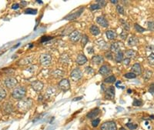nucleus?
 Listing matches in <instances>:
<instances>
[{
	"instance_id": "412c9836",
	"label": "nucleus",
	"mask_w": 154,
	"mask_h": 130,
	"mask_svg": "<svg viewBox=\"0 0 154 130\" xmlns=\"http://www.w3.org/2000/svg\"><path fill=\"white\" fill-rule=\"evenodd\" d=\"M3 108H4V111L8 114L11 113L13 111V106L11 104V102H6Z\"/></svg>"
},
{
	"instance_id": "f3484780",
	"label": "nucleus",
	"mask_w": 154,
	"mask_h": 130,
	"mask_svg": "<svg viewBox=\"0 0 154 130\" xmlns=\"http://www.w3.org/2000/svg\"><path fill=\"white\" fill-rule=\"evenodd\" d=\"M127 43H128V45L130 46H135L139 43V39H138L137 37H136L134 35H132V36H130L129 38Z\"/></svg>"
},
{
	"instance_id": "9d476101",
	"label": "nucleus",
	"mask_w": 154,
	"mask_h": 130,
	"mask_svg": "<svg viewBox=\"0 0 154 130\" xmlns=\"http://www.w3.org/2000/svg\"><path fill=\"white\" fill-rule=\"evenodd\" d=\"M111 72V68L109 65H103L99 70V73L102 75H107Z\"/></svg>"
},
{
	"instance_id": "2eb2a0df",
	"label": "nucleus",
	"mask_w": 154,
	"mask_h": 130,
	"mask_svg": "<svg viewBox=\"0 0 154 130\" xmlns=\"http://www.w3.org/2000/svg\"><path fill=\"white\" fill-rule=\"evenodd\" d=\"M33 56H28V57H25L22 59H21L19 62V65H22V66H26V65H29L30 64L31 62H33Z\"/></svg>"
},
{
	"instance_id": "c03bdc74",
	"label": "nucleus",
	"mask_w": 154,
	"mask_h": 130,
	"mask_svg": "<svg viewBox=\"0 0 154 130\" xmlns=\"http://www.w3.org/2000/svg\"><path fill=\"white\" fill-rule=\"evenodd\" d=\"M96 3H97V4L99 5L101 8L106 6V3H107L106 1H103H103H102V0H98V1H96Z\"/></svg>"
},
{
	"instance_id": "1a4fd4ad",
	"label": "nucleus",
	"mask_w": 154,
	"mask_h": 130,
	"mask_svg": "<svg viewBox=\"0 0 154 130\" xmlns=\"http://www.w3.org/2000/svg\"><path fill=\"white\" fill-rule=\"evenodd\" d=\"M81 38V34L78 31H73L72 33L69 34V38L73 42H78Z\"/></svg>"
},
{
	"instance_id": "ea45409f",
	"label": "nucleus",
	"mask_w": 154,
	"mask_h": 130,
	"mask_svg": "<svg viewBox=\"0 0 154 130\" xmlns=\"http://www.w3.org/2000/svg\"><path fill=\"white\" fill-rule=\"evenodd\" d=\"M127 126L130 128V129H131V130H135V129H136V128H137V125L136 124H133V123H127Z\"/></svg>"
},
{
	"instance_id": "4be33fe9",
	"label": "nucleus",
	"mask_w": 154,
	"mask_h": 130,
	"mask_svg": "<svg viewBox=\"0 0 154 130\" xmlns=\"http://www.w3.org/2000/svg\"><path fill=\"white\" fill-rule=\"evenodd\" d=\"M110 49L112 52H113V53H118L120 50V44L119 42H114L110 46Z\"/></svg>"
},
{
	"instance_id": "6ab92c4d",
	"label": "nucleus",
	"mask_w": 154,
	"mask_h": 130,
	"mask_svg": "<svg viewBox=\"0 0 154 130\" xmlns=\"http://www.w3.org/2000/svg\"><path fill=\"white\" fill-rule=\"evenodd\" d=\"M92 61L95 64H101L102 62H104V59H103V57L102 56L96 55V56H94L92 58Z\"/></svg>"
},
{
	"instance_id": "423d86ee",
	"label": "nucleus",
	"mask_w": 154,
	"mask_h": 130,
	"mask_svg": "<svg viewBox=\"0 0 154 130\" xmlns=\"http://www.w3.org/2000/svg\"><path fill=\"white\" fill-rule=\"evenodd\" d=\"M105 97L108 99H113L115 97V88L114 86H109L105 90Z\"/></svg>"
},
{
	"instance_id": "6e6552de",
	"label": "nucleus",
	"mask_w": 154,
	"mask_h": 130,
	"mask_svg": "<svg viewBox=\"0 0 154 130\" xmlns=\"http://www.w3.org/2000/svg\"><path fill=\"white\" fill-rule=\"evenodd\" d=\"M5 85L8 89H12L13 87H15L17 85V80L14 78H7V79L4 81Z\"/></svg>"
},
{
	"instance_id": "a18cd8bd",
	"label": "nucleus",
	"mask_w": 154,
	"mask_h": 130,
	"mask_svg": "<svg viewBox=\"0 0 154 130\" xmlns=\"http://www.w3.org/2000/svg\"><path fill=\"white\" fill-rule=\"evenodd\" d=\"M127 31L122 30V32L120 33V38H122V39L125 40V39H127Z\"/></svg>"
},
{
	"instance_id": "680f3d73",
	"label": "nucleus",
	"mask_w": 154,
	"mask_h": 130,
	"mask_svg": "<svg viewBox=\"0 0 154 130\" xmlns=\"http://www.w3.org/2000/svg\"><path fill=\"white\" fill-rule=\"evenodd\" d=\"M37 3H43V2H42V1H37Z\"/></svg>"
},
{
	"instance_id": "2f4dec72",
	"label": "nucleus",
	"mask_w": 154,
	"mask_h": 130,
	"mask_svg": "<svg viewBox=\"0 0 154 130\" xmlns=\"http://www.w3.org/2000/svg\"><path fill=\"white\" fill-rule=\"evenodd\" d=\"M124 77L127 78V79H135V78L136 77V75L134 74L133 72H128V73L124 75Z\"/></svg>"
},
{
	"instance_id": "6e6d98bb",
	"label": "nucleus",
	"mask_w": 154,
	"mask_h": 130,
	"mask_svg": "<svg viewBox=\"0 0 154 130\" xmlns=\"http://www.w3.org/2000/svg\"><path fill=\"white\" fill-rule=\"evenodd\" d=\"M82 99V97H79V98H75V99H73V101H77V100H80V99Z\"/></svg>"
},
{
	"instance_id": "bf43d9fd",
	"label": "nucleus",
	"mask_w": 154,
	"mask_h": 130,
	"mask_svg": "<svg viewBox=\"0 0 154 130\" xmlns=\"http://www.w3.org/2000/svg\"><path fill=\"white\" fill-rule=\"evenodd\" d=\"M119 130H127V129H126L125 128H123V127H121V128H119Z\"/></svg>"
},
{
	"instance_id": "79ce46f5",
	"label": "nucleus",
	"mask_w": 154,
	"mask_h": 130,
	"mask_svg": "<svg viewBox=\"0 0 154 130\" xmlns=\"http://www.w3.org/2000/svg\"><path fill=\"white\" fill-rule=\"evenodd\" d=\"M100 119H96L93 120V121H92V125H93V127H94V128L97 127L98 125L100 124Z\"/></svg>"
},
{
	"instance_id": "603ef678",
	"label": "nucleus",
	"mask_w": 154,
	"mask_h": 130,
	"mask_svg": "<svg viewBox=\"0 0 154 130\" xmlns=\"http://www.w3.org/2000/svg\"><path fill=\"white\" fill-rule=\"evenodd\" d=\"M19 8V4H17V3L13 4V5L12 6V9H18Z\"/></svg>"
},
{
	"instance_id": "864d4df0",
	"label": "nucleus",
	"mask_w": 154,
	"mask_h": 130,
	"mask_svg": "<svg viewBox=\"0 0 154 130\" xmlns=\"http://www.w3.org/2000/svg\"><path fill=\"white\" fill-rule=\"evenodd\" d=\"M21 5H22V6H25L27 5V2L25 1H22L21 2Z\"/></svg>"
},
{
	"instance_id": "7ed1b4c3",
	"label": "nucleus",
	"mask_w": 154,
	"mask_h": 130,
	"mask_svg": "<svg viewBox=\"0 0 154 130\" xmlns=\"http://www.w3.org/2000/svg\"><path fill=\"white\" fill-rule=\"evenodd\" d=\"M101 130H117V126L115 122H105L101 125Z\"/></svg>"
},
{
	"instance_id": "4c0bfd02",
	"label": "nucleus",
	"mask_w": 154,
	"mask_h": 130,
	"mask_svg": "<svg viewBox=\"0 0 154 130\" xmlns=\"http://www.w3.org/2000/svg\"><path fill=\"white\" fill-rule=\"evenodd\" d=\"M148 62L150 65H154V53H151L148 56Z\"/></svg>"
},
{
	"instance_id": "4468645a",
	"label": "nucleus",
	"mask_w": 154,
	"mask_h": 130,
	"mask_svg": "<svg viewBox=\"0 0 154 130\" xmlns=\"http://www.w3.org/2000/svg\"><path fill=\"white\" fill-rule=\"evenodd\" d=\"M82 10H83V9H81L80 10L76 12L75 13H73V14H70V15L67 16L64 19H66V20H73V19H75L78 18V17L82 14Z\"/></svg>"
},
{
	"instance_id": "f704fd0d",
	"label": "nucleus",
	"mask_w": 154,
	"mask_h": 130,
	"mask_svg": "<svg viewBox=\"0 0 154 130\" xmlns=\"http://www.w3.org/2000/svg\"><path fill=\"white\" fill-rule=\"evenodd\" d=\"M52 37H51V36H43L41 38V39H40V42H42V43H43V42H48V41H49L50 39H52Z\"/></svg>"
},
{
	"instance_id": "4d7b16f0",
	"label": "nucleus",
	"mask_w": 154,
	"mask_h": 130,
	"mask_svg": "<svg viewBox=\"0 0 154 130\" xmlns=\"http://www.w3.org/2000/svg\"><path fill=\"white\" fill-rule=\"evenodd\" d=\"M111 3H113V4H116L118 3V1H116V0H112Z\"/></svg>"
},
{
	"instance_id": "b1692460",
	"label": "nucleus",
	"mask_w": 154,
	"mask_h": 130,
	"mask_svg": "<svg viewBox=\"0 0 154 130\" xmlns=\"http://www.w3.org/2000/svg\"><path fill=\"white\" fill-rule=\"evenodd\" d=\"M125 55H126V56H127L128 59L129 58H134L136 56V52H135L133 49H130V50L126 51Z\"/></svg>"
},
{
	"instance_id": "f257e3e1",
	"label": "nucleus",
	"mask_w": 154,
	"mask_h": 130,
	"mask_svg": "<svg viewBox=\"0 0 154 130\" xmlns=\"http://www.w3.org/2000/svg\"><path fill=\"white\" fill-rule=\"evenodd\" d=\"M33 101L31 99H22L21 101L19 102L17 107L18 109H19L22 112H26L29 110L30 108L33 106Z\"/></svg>"
},
{
	"instance_id": "20e7f679",
	"label": "nucleus",
	"mask_w": 154,
	"mask_h": 130,
	"mask_svg": "<svg viewBox=\"0 0 154 130\" xmlns=\"http://www.w3.org/2000/svg\"><path fill=\"white\" fill-rule=\"evenodd\" d=\"M39 62L43 66H49L52 62V56L49 54L43 53L39 57Z\"/></svg>"
},
{
	"instance_id": "ddd939ff",
	"label": "nucleus",
	"mask_w": 154,
	"mask_h": 130,
	"mask_svg": "<svg viewBox=\"0 0 154 130\" xmlns=\"http://www.w3.org/2000/svg\"><path fill=\"white\" fill-rule=\"evenodd\" d=\"M131 70H132V72H133L136 75L142 74V69H141L140 65L139 63H135L133 66V67L131 68Z\"/></svg>"
},
{
	"instance_id": "c756f323",
	"label": "nucleus",
	"mask_w": 154,
	"mask_h": 130,
	"mask_svg": "<svg viewBox=\"0 0 154 130\" xmlns=\"http://www.w3.org/2000/svg\"><path fill=\"white\" fill-rule=\"evenodd\" d=\"M120 22H122V26H123V28H124V29L123 30H125V31H129L130 30V25L126 22L125 20H123V19H120Z\"/></svg>"
},
{
	"instance_id": "052dcab7",
	"label": "nucleus",
	"mask_w": 154,
	"mask_h": 130,
	"mask_svg": "<svg viewBox=\"0 0 154 130\" xmlns=\"http://www.w3.org/2000/svg\"><path fill=\"white\" fill-rule=\"evenodd\" d=\"M127 92H128V93H131L132 90H131V89H128V91H127Z\"/></svg>"
},
{
	"instance_id": "39448f33",
	"label": "nucleus",
	"mask_w": 154,
	"mask_h": 130,
	"mask_svg": "<svg viewBox=\"0 0 154 130\" xmlns=\"http://www.w3.org/2000/svg\"><path fill=\"white\" fill-rule=\"evenodd\" d=\"M70 76L73 81H79L82 77V72L79 68H76L72 71Z\"/></svg>"
},
{
	"instance_id": "473e14b6",
	"label": "nucleus",
	"mask_w": 154,
	"mask_h": 130,
	"mask_svg": "<svg viewBox=\"0 0 154 130\" xmlns=\"http://www.w3.org/2000/svg\"><path fill=\"white\" fill-rule=\"evenodd\" d=\"M6 97V92L4 89H0V101L3 100Z\"/></svg>"
},
{
	"instance_id": "37998d69",
	"label": "nucleus",
	"mask_w": 154,
	"mask_h": 130,
	"mask_svg": "<svg viewBox=\"0 0 154 130\" xmlns=\"http://www.w3.org/2000/svg\"><path fill=\"white\" fill-rule=\"evenodd\" d=\"M101 9V7L97 3L96 4H93L90 6V10H92V11H95V10H97V9Z\"/></svg>"
},
{
	"instance_id": "7c9ffc66",
	"label": "nucleus",
	"mask_w": 154,
	"mask_h": 130,
	"mask_svg": "<svg viewBox=\"0 0 154 130\" xmlns=\"http://www.w3.org/2000/svg\"><path fill=\"white\" fill-rule=\"evenodd\" d=\"M25 14H32V15H36L37 13V9H31L29 8L25 9Z\"/></svg>"
},
{
	"instance_id": "e433bc0d",
	"label": "nucleus",
	"mask_w": 154,
	"mask_h": 130,
	"mask_svg": "<svg viewBox=\"0 0 154 130\" xmlns=\"http://www.w3.org/2000/svg\"><path fill=\"white\" fill-rule=\"evenodd\" d=\"M133 105L134 106H141L143 105V102H142V101H140V100H138V99H135L134 101H133Z\"/></svg>"
},
{
	"instance_id": "5701e85b",
	"label": "nucleus",
	"mask_w": 154,
	"mask_h": 130,
	"mask_svg": "<svg viewBox=\"0 0 154 130\" xmlns=\"http://www.w3.org/2000/svg\"><path fill=\"white\" fill-rule=\"evenodd\" d=\"M89 29H90V32H91L93 35H98L100 34V29L98 28L96 25H92Z\"/></svg>"
},
{
	"instance_id": "58836bf2",
	"label": "nucleus",
	"mask_w": 154,
	"mask_h": 130,
	"mask_svg": "<svg viewBox=\"0 0 154 130\" xmlns=\"http://www.w3.org/2000/svg\"><path fill=\"white\" fill-rule=\"evenodd\" d=\"M53 74L55 77H62L64 75V72L61 70H55Z\"/></svg>"
},
{
	"instance_id": "e2e57ef3",
	"label": "nucleus",
	"mask_w": 154,
	"mask_h": 130,
	"mask_svg": "<svg viewBox=\"0 0 154 130\" xmlns=\"http://www.w3.org/2000/svg\"><path fill=\"white\" fill-rule=\"evenodd\" d=\"M33 46V44H31V45H29V47H30V48H32Z\"/></svg>"
},
{
	"instance_id": "a211bd4d",
	"label": "nucleus",
	"mask_w": 154,
	"mask_h": 130,
	"mask_svg": "<svg viewBox=\"0 0 154 130\" xmlns=\"http://www.w3.org/2000/svg\"><path fill=\"white\" fill-rule=\"evenodd\" d=\"M100 112V110L99 108L93 109V110H91V111L87 114V118H89V119H93V118H95L96 115H99Z\"/></svg>"
},
{
	"instance_id": "aec40b11",
	"label": "nucleus",
	"mask_w": 154,
	"mask_h": 130,
	"mask_svg": "<svg viewBox=\"0 0 154 130\" xmlns=\"http://www.w3.org/2000/svg\"><path fill=\"white\" fill-rule=\"evenodd\" d=\"M106 37H107L108 39H110V40L115 39V38H116V36H117L116 33L114 31H112V30H108V31H106Z\"/></svg>"
},
{
	"instance_id": "c85d7f7f",
	"label": "nucleus",
	"mask_w": 154,
	"mask_h": 130,
	"mask_svg": "<svg viewBox=\"0 0 154 130\" xmlns=\"http://www.w3.org/2000/svg\"><path fill=\"white\" fill-rule=\"evenodd\" d=\"M60 61L64 62V63H69V62H70V59H69V56L66 54H63L60 57Z\"/></svg>"
},
{
	"instance_id": "bb28decb",
	"label": "nucleus",
	"mask_w": 154,
	"mask_h": 130,
	"mask_svg": "<svg viewBox=\"0 0 154 130\" xmlns=\"http://www.w3.org/2000/svg\"><path fill=\"white\" fill-rule=\"evenodd\" d=\"M89 42V37L86 35H83L82 37V40H81V43H82V46L84 47Z\"/></svg>"
},
{
	"instance_id": "f8f14e48",
	"label": "nucleus",
	"mask_w": 154,
	"mask_h": 130,
	"mask_svg": "<svg viewBox=\"0 0 154 130\" xmlns=\"http://www.w3.org/2000/svg\"><path fill=\"white\" fill-rule=\"evenodd\" d=\"M96 22H97L98 24L100 25L101 26H103V27L106 28V27L109 26V22H108V21H107L105 17H103V16H99V17L96 19Z\"/></svg>"
},
{
	"instance_id": "c9c22d12",
	"label": "nucleus",
	"mask_w": 154,
	"mask_h": 130,
	"mask_svg": "<svg viewBox=\"0 0 154 130\" xmlns=\"http://www.w3.org/2000/svg\"><path fill=\"white\" fill-rule=\"evenodd\" d=\"M151 75H152V72L149 71V70H146V72H145V74L143 75L144 79H146V80L149 79V78L151 77Z\"/></svg>"
},
{
	"instance_id": "0eeeda50",
	"label": "nucleus",
	"mask_w": 154,
	"mask_h": 130,
	"mask_svg": "<svg viewBox=\"0 0 154 130\" xmlns=\"http://www.w3.org/2000/svg\"><path fill=\"white\" fill-rule=\"evenodd\" d=\"M59 87L64 92H66L70 89V84H69V82L67 79H63L59 82Z\"/></svg>"
},
{
	"instance_id": "49530a36",
	"label": "nucleus",
	"mask_w": 154,
	"mask_h": 130,
	"mask_svg": "<svg viewBox=\"0 0 154 130\" xmlns=\"http://www.w3.org/2000/svg\"><path fill=\"white\" fill-rule=\"evenodd\" d=\"M86 72L87 74H92V73L94 72V70H93V69L92 67L87 66V67L86 68Z\"/></svg>"
},
{
	"instance_id": "dca6fc26",
	"label": "nucleus",
	"mask_w": 154,
	"mask_h": 130,
	"mask_svg": "<svg viewBox=\"0 0 154 130\" xmlns=\"http://www.w3.org/2000/svg\"><path fill=\"white\" fill-rule=\"evenodd\" d=\"M76 63H77L78 65H79V66H82V65H84L85 63H86V62H87V58H86L85 56H84V55H82V54H79V55L77 56V59H76Z\"/></svg>"
},
{
	"instance_id": "3c124183",
	"label": "nucleus",
	"mask_w": 154,
	"mask_h": 130,
	"mask_svg": "<svg viewBox=\"0 0 154 130\" xmlns=\"http://www.w3.org/2000/svg\"><path fill=\"white\" fill-rule=\"evenodd\" d=\"M123 63L125 64V65H129L130 64V59H128V58H126L125 59H123Z\"/></svg>"
},
{
	"instance_id": "13d9d810",
	"label": "nucleus",
	"mask_w": 154,
	"mask_h": 130,
	"mask_svg": "<svg viewBox=\"0 0 154 130\" xmlns=\"http://www.w3.org/2000/svg\"><path fill=\"white\" fill-rule=\"evenodd\" d=\"M119 84H121V81H118V82H116V85L117 86H119Z\"/></svg>"
},
{
	"instance_id": "f03ea898",
	"label": "nucleus",
	"mask_w": 154,
	"mask_h": 130,
	"mask_svg": "<svg viewBox=\"0 0 154 130\" xmlns=\"http://www.w3.org/2000/svg\"><path fill=\"white\" fill-rule=\"evenodd\" d=\"M26 94V89L23 86H18L13 89L12 92V96L15 99H22Z\"/></svg>"
},
{
	"instance_id": "9b49d317",
	"label": "nucleus",
	"mask_w": 154,
	"mask_h": 130,
	"mask_svg": "<svg viewBox=\"0 0 154 130\" xmlns=\"http://www.w3.org/2000/svg\"><path fill=\"white\" fill-rule=\"evenodd\" d=\"M31 85L36 92H40L43 88V83L40 81H34L33 82H32Z\"/></svg>"
},
{
	"instance_id": "72a5a7b5",
	"label": "nucleus",
	"mask_w": 154,
	"mask_h": 130,
	"mask_svg": "<svg viewBox=\"0 0 154 130\" xmlns=\"http://www.w3.org/2000/svg\"><path fill=\"white\" fill-rule=\"evenodd\" d=\"M116 11H117V12H118L119 14H120V15H124V9H123V7H122V6L118 5V6H116Z\"/></svg>"
},
{
	"instance_id": "a878e982",
	"label": "nucleus",
	"mask_w": 154,
	"mask_h": 130,
	"mask_svg": "<svg viewBox=\"0 0 154 130\" xmlns=\"http://www.w3.org/2000/svg\"><path fill=\"white\" fill-rule=\"evenodd\" d=\"M104 82L106 83H113L114 82H116V77L114 75H109L107 78H106Z\"/></svg>"
},
{
	"instance_id": "de8ad7c7",
	"label": "nucleus",
	"mask_w": 154,
	"mask_h": 130,
	"mask_svg": "<svg viewBox=\"0 0 154 130\" xmlns=\"http://www.w3.org/2000/svg\"><path fill=\"white\" fill-rule=\"evenodd\" d=\"M105 56H106V57L108 59H110V60L113 59V54H112V53H110V52H108V53H106Z\"/></svg>"
},
{
	"instance_id": "8fccbe9b",
	"label": "nucleus",
	"mask_w": 154,
	"mask_h": 130,
	"mask_svg": "<svg viewBox=\"0 0 154 130\" xmlns=\"http://www.w3.org/2000/svg\"><path fill=\"white\" fill-rule=\"evenodd\" d=\"M149 92L150 93H152V95H154V84H152V85L150 86V88L149 89Z\"/></svg>"
},
{
	"instance_id": "393cba45",
	"label": "nucleus",
	"mask_w": 154,
	"mask_h": 130,
	"mask_svg": "<svg viewBox=\"0 0 154 130\" xmlns=\"http://www.w3.org/2000/svg\"><path fill=\"white\" fill-rule=\"evenodd\" d=\"M115 59H116V62H121L123 61V53H122L121 51L118 52V53H116Z\"/></svg>"
},
{
	"instance_id": "09e8293b",
	"label": "nucleus",
	"mask_w": 154,
	"mask_h": 130,
	"mask_svg": "<svg viewBox=\"0 0 154 130\" xmlns=\"http://www.w3.org/2000/svg\"><path fill=\"white\" fill-rule=\"evenodd\" d=\"M100 42H98V45L100 46V49H104L103 48V46L106 47V42L103 41V40H102V41H100Z\"/></svg>"
},
{
	"instance_id": "cd10ccee",
	"label": "nucleus",
	"mask_w": 154,
	"mask_h": 130,
	"mask_svg": "<svg viewBox=\"0 0 154 130\" xmlns=\"http://www.w3.org/2000/svg\"><path fill=\"white\" fill-rule=\"evenodd\" d=\"M134 29L138 32H144L145 31H146V29H144V28H143L142 26H140V25H139V24H137V23H135V25H134Z\"/></svg>"
},
{
	"instance_id": "a19ab883",
	"label": "nucleus",
	"mask_w": 154,
	"mask_h": 130,
	"mask_svg": "<svg viewBox=\"0 0 154 130\" xmlns=\"http://www.w3.org/2000/svg\"><path fill=\"white\" fill-rule=\"evenodd\" d=\"M148 29L150 31H154V22H148L147 23Z\"/></svg>"
},
{
	"instance_id": "5fc2aeb1",
	"label": "nucleus",
	"mask_w": 154,
	"mask_h": 130,
	"mask_svg": "<svg viewBox=\"0 0 154 130\" xmlns=\"http://www.w3.org/2000/svg\"><path fill=\"white\" fill-rule=\"evenodd\" d=\"M88 52H89V53H93V48L88 49Z\"/></svg>"
}]
</instances>
